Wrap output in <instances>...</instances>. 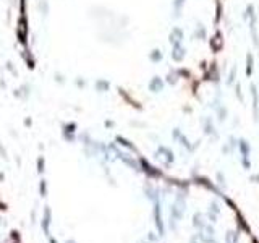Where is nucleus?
Instances as JSON below:
<instances>
[{
  "label": "nucleus",
  "instance_id": "1",
  "mask_svg": "<svg viewBox=\"0 0 259 243\" xmlns=\"http://www.w3.org/2000/svg\"><path fill=\"white\" fill-rule=\"evenodd\" d=\"M172 57H174V60H177V62H181V60H183V57H185V49L180 45V42L175 45L174 55H172Z\"/></svg>",
  "mask_w": 259,
  "mask_h": 243
},
{
  "label": "nucleus",
  "instance_id": "3",
  "mask_svg": "<svg viewBox=\"0 0 259 243\" xmlns=\"http://www.w3.org/2000/svg\"><path fill=\"white\" fill-rule=\"evenodd\" d=\"M248 68H246V75H251V70H253V57L251 54H248Z\"/></svg>",
  "mask_w": 259,
  "mask_h": 243
},
{
  "label": "nucleus",
  "instance_id": "4",
  "mask_svg": "<svg viewBox=\"0 0 259 243\" xmlns=\"http://www.w3.org/2000/svg\"><path fill=\"white\" fill-rule=\"evenodd\" d=\"M160 57H162L160 50H152V54H151V59L152 60H160Z\"/></svg>",
  "mask_w": 259,
  "mask_h": 243
},
{
  "label": "nucleus",
  "instance_id": "2",
  "mask_svg": "<svg viewBox=\"0 0 259 243\" xmlns=\"http://www.w3.org/2000/svg\"><path fill=\"white\" fill-rule=\"evenodd\" d=\"M149 88H151V89H154V91H159V89L162 88V81H160L157 76H156L154 80H152V83L149 85Z\"/></svg>",
  "mask_w": 259,
  "mask_h": 243
}]
</instances>
